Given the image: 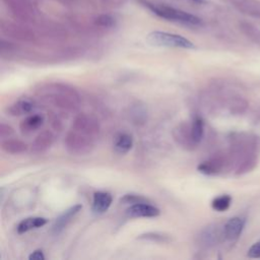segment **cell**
Masks as SVG:
<instances>
[{"instance_id": "25", "label": "cell", "mask_w": 260, "mask_h": 260, "mask_svg": "<svg viewBox=\"0 0 260 260\" xmlns=\"http://www.w3.org/2000/svg\"><path fill=\"white\" fill-rule=\"evenodd\" d=\"M202 238V243H205V245H210L213 244L216 240V233L213 229H206L204 232H202L201 235Z\"/></svg>"}, {"instance_id": "28", "label": "cell", "mask_w": 260, "mask_h": 260, "mask_svg": "<svg viewBox=\"0 0 260 260\" xmlns=\"http://www.w3.org/2000/svg\"><path fill=\"white\" fill-rule=\"evenodd\" d=\"M29 260H45V255L44 252L40 249L35 250L29 256H28Z\"/></svg>"}, {"instance_id": "15", "label": "cell", "mask_w": 260, "mask_h": 260, "mask_svg": "<svg viewBox=\"0 0 260 260\" xmlns=\"http://www.w3.org/2000/svg\"><path fill=\"white\" fill-rule=\"evenodd\" d=\"M35 110V104L29 100H19L6 108V112L10 116H21L29 114Z\"/></svg>"}, {"instance_id": "8", "label": "cell", "mask_w": 260, "mask_h": 260, "mask_svg": "<svg viewBox=\"0 0 260 260\" xmlns=\"http://www.w3.org/2000/svg\"><path fill=\"white\" fill-rule=\"evenodd\" d=\"M82 209L81 204H75L68 209H66L63 213H61L54 221L52 225V233L54 235L60 234L66 226L71 222V220L74 218V216Z\"/></svg>"}, {"instance_id": "18", "label": "cell", "mask_w": 260, "mask_h": 260, "mask_svg": "<svg viewBox=\"0 0 260 260\" xmlns=\"http://www.w3.org/2000/svg\"><path fill=\"white\" fill-rule=\"evenodd\" d=\"M221 166H222V162L220 159L211 158L199 164L197 167V170L204 175H214L220 171Z\"/></svg>"}, {"instance_id": "13", "label": "cell", "mask_w": 260, "mask_h": 260, "mask_svg": "<svg viewBox=\"0 0 260 260\" xmlns=\"http://www.w3.org/2000/svg\"><path fill=\"white\" fill-rule=\"evenodd\" d=\"M0 146L4 152H6L8 154H12V155L24 153L28 149V146L24 141H22L20 139H16V138L2 139Z\"/></svg>"}, {"instance_id": "14", "label": "cell", "mask_w": 260, "mask_h": 260, "mask_svg": "<svg viewBox=\"0 0 260 260\" xmlns=\"http://www.w3.org/2000/svg\"><path fill=\"white\" fill-rule=\"evenodd\" d=\"M48 222V219L41 216H30L22 219L16 226L18 234H24L31 230H36L44 226Z\"/></svg>"}, {"instance_id": "21", "label": "cell", "mask_w": 260, "mask_h": 260, "mask_svg": "<svg viewBox=\"0 0 260 260\" xmlns=\"http://www.w3.org/2000/svg\"><path fill=\"white\" fill-rule=\"evenodd\" d=\"M231 203H232L231 196L224 194V195L215 197L211 202V207L218 212H223L226 209H229V207L231 206Z\"/></svg>"}, {"instance_id": "11", "label": "cell", "mask_w": 260, "mask_h": 260, "mask_svg": "<svg viewBox=\"0 0 260 260\" xmlns=\"http://www.w3.org/2000/svg\"><path fill=\"white\" fill-rule=\"evenodd\" d=\"M112 201H113V198L110 193L104 192V191H98L92 196L91 209L94 213H98V214L104 213L110 208Z\"/></svg>"}, {"instance_id": "12", "label": "cell", "mask_w": 260, "mask_h": 260, "mask_svg": "<svg viewBox=\"0 0 260 260\" xmlns=\"http://www.w3.org/2000/svg\"><path fill=\"white\" fill-rule=\"evenodd\" d=\"M44 124V117L40 114H34L25 117L19 123V130L24 135H29L37 131Z\"/></svg>"}, {"instance_id": "5", "label": "cell", "mask_w": 260, "mask_h": 260, "mask_svg": "<svg viewBox=\"0 0 260 260\" xmlns=\"http://www.w3.org/2000/svg\"><path fill=\"white\" fill-rule=\"evenodd\" d=\"M72 129L91 137H95L101 130L98 119L85 113H80L75 116L72 123Z\"/></svg>"}, {"instance_id": "6", "label": "cell", "mask_w": 260, "mask_h": 260, "mask_svg": "<svg viewBox=\"0 0 260 260\" xmlns=\"http://www.w3.org/2000/svg\"><path fill=\"white\" fill-rule=\"evenodd\" d=\"M173 137L177 144L186 150H192L197 146L191 135V123L178 124L173 130Z\"/></svg>"}, {"instance_id": "20", "label": "cell", "mask_w": 260, "mask_h": 260, "mask_svg": "<svg viewBox=\"0 0 260 260\" xmlns=\"http://www.w3.org/2000/svg\"><path fill=\"white\" fill-rule=\"evenodd\" d=\"M138 240H145V241H150V242H155V243H169L172 241V238L162 233L158 232H147L144 234H141L137 237Z\"/></svg>"}, {"instance_id": "1", "label": "cell", "mask_w": 260, "mask_h": 260, "mask_svg": "<svg viewBox=\"0 0 260 260\" xmlns=\"http://www.w3.org/2000/svg\"><path fill=\"white\" fill-rule=\"evenodd\" d=\"M37 95L44 102L53 105L63 112H76L79 108L80 96L78 91L70 84L49 81L36 86Z\"/></svg>"}, {"instance_id": "16", "label": "cell", "mask_w": 260, "mask_h": 260, "mask_svg": "<svg viewBox=\"0 0 260 260\" xmlns=\"http://www.w3.org/2000/svg\"><path fill=\"white\" fill-rule=\"evenodd\" d=\"M234 5L246 14L260 18L259 0H233Z\"/></svg>"}, {"instance_id": "29", "label": "cell", "mask_w": 260, "mask_h": 260, "mask_svg": "<svg viewBox=\"0 0 260 260\" xmlns=\"http://www.w3.org/2000/svg\"><path fill=\"white\" fill-rule=\"evenodd\" d=\"M50 122H51L52 127H53L55 130L60 131V130L62 129V123H61L60 119H59L57 116H53V117L50 119Z\"/></svg>"}, {"instance_id": "23", "label": "cell", "mask_w": 260, "mask_h": 260, "mask_svg": "<svg viewBox=\"0 0 260 260\" xmlns=\"http://www.w3.org/2000/svg\"><path fill=\"white\" fill-rule=\"evenodd\" d=\"M144 202H149V200L146 197L138 194H125L123 197L120 198V203L122 204L132 205V204L144 203Z\"/></svg>"}, {"instance_id": "10", "label": "cell", "mask_w": 260, "mask_h": 260, "mask_svg": "<svg viewBox=\"0 0 260 260\" xmlns=\"http://www.w3.org/2000/svg\"><path fill=\"white\" fill-rule=\"evenodd\" d=\"M54 142V134L50 130L41 131L32 140L30 149L34 153H42L49 149Z\"/></svg>"}, {"instance_id": "26", "label": "cell", "mask_w": 260, "mask_h": 260, "mask_svg": "<svg viewBox=\"0 0 260 260\" xmlns=\"http://www.w3.org/2000/svg\"><path fill=\"white\" fill-rule=\"evenodd\" d=\"M13 133H14V129L10 125L5 123L0 124V137L2 139L9 138L11 135H13Z\"/></svg>"}, {"instance_id": "19", "label": "cell", "mask_w": 260, "mask_h": 260, "mask_svg": "<svg viewBox=\"0 0 260 260\" xmlns=\"http://www.w3.org/2000/svg\"><path fill=\"white\" fill-rule=\"evenodd\" d=\"M204 134V123L200 117H195L191 122V135L194 142L198 145Z\"/></svg>"}, {"instance_id": "2", "label": "cell", "mask_w": 260, "mask_h": 260, "mask_svg": "<svg viewBox=\"0 0 260 260\" xmlns=\"http://www.w3.org/2000/svg\"><path fill=\"white\" fill-rule=\"evenodd\" d=\"M144 5L153 14L170 21L178 22L189 26H200L203 23L201 18H199L198 16L172 6H168L165 4H153L149 2H144Z\"/></svg>"}, {"instance_id": "27", "label": "cell", "mask_w": 260, "mask_h": 260, "mask_svg": "<svg viewBox=\"0 0 260 260\" xmlns=\"http://www.w3.org/2000/svg\"><path fill=\"white\" fill-rule=\"evenodd\" d=\"M247 255L250 258H260V242L253 244L248 250Z\"/></svg>"}, {"instance_id": "17", "label": "cell", "mask_w": 260, "mask_h": 260, "mask_svg": "<svg viewBox=\"0 0 260 260\" xmlns=\"http://www.w3.org/2000/svg\"><path fill=\"white\" fill-rule=\"evenodd\" d=\"M133 146V138L128 133H119L115 136L113 141V147L117 153L125 154Z\"/></svg>"}, {"instance_id": "30", "label": "cell", "mask_w": 260, "mask_h": 260, "mask_svg": "<svg viewBox=\"0 0 260 260\" xmlns=\"http://www.w3.org/2000/svg\"><path fill=\"white\" fill-rule=\"evenodd\" d=\"M192 1H194L195 3H204L205 2V0H192Z\"/></svg>"}, {"instance_id": "24", "label": "cell", "mask_w": 260, "mask_h": 260, "mask_svg": "<svg viewBox=\"0 0 260 260\" xmlns=\"http://www.w3.org/2000/svg\"><path fill=\"white\" fill-rule=\"evenodd\" d=\"M95 24L105 28H110L115 26L116 19L110 14H102L95 18Z\"/></svg>"}, {"instance_id": "3", "label": "cell", "mask_w": 260, "mask_h": 260, "mask_svg": "<svg viewBox=\"0 0 260 260\" xmlns=\"http://www.w3.org/2000/svg\"><path fill=\"white\" fill-rule=\"evenodd\" d=\"M146 42L154 47L194 49L195 45L187 38L161 30H153L146 36Z\"/></svg>"}, {"instance_id": "22", "label": "cell", "mask_w": 260, "mask_h": 260, "mask_svg": "<svg viewBox=\"0 0 260 260\" xmlns=\"http://www.w3.org/2000/svg\"><path fill=\"white\" fill-rule=\"evenodd\" d=\"M241 28L249 39L260 45V29L257 26L249 22H243L241 23Z\"/></svg>"}, {"instance_id": "7", "label": "cell", "mask_w": 260, "mask_h": 260, "mask_svg": "<svg viewBox=\"0 0 260 260\" xmlns=\"http://www.w3.org/2000/svg\"><path fill=\"white\" fill-rule=\"evenodd\" d=\"M149 202L144 203H136L130 205L126 211L125 214L128 217H156L159 215L160 210L155 207L154 205L148 204Z\"/></svg>"}, {"instance_id": "9", "label": "cell", "mask_w": 260, "mask_h": 260, "mask_svg": "<svg viewBox=\"0 0 260 260\" xmlns=\"http://www.w3.org/2000/svg\"><path fill=\"white\" fill-rule=\"evenodd\" d=\"M245 219L240 216L230 218L223 226V236L228 241H236L243 232Z\"/></svg>"}, {"instance_id": "4", "label": "cell", "mask_w": 260, "mask_h": 260, "mask_svg": "<svg viewBox=\"0 0 260 260\" xmlns=\"http://www.w3.org/2000/svg\"><path fill=\"white\" fill-rule=\"evenodd\" d=\"M64 146L72 155H85L94 147L93 137L71 129L65 135Z\"/></svg>"}]
</instances>
